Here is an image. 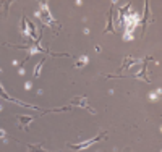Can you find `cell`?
Segmentation results:
<instances>
[{
  "label": "cell",
  "mask_w": 162,
  "mask_h": 152,
  "mask_svg": "<svg viewBox=\"0 0 162 152\" xmlns=\"http://www.w3.org/2000/svg\"><path fill=\"white\" fill-rule=\"evenodd\" d=\"M149 99H152V100L157 99V94H156V92H151V94H149Z\"/></svg>",
  "instance_id": "8"
},
{
  "label": "cell",
  "mask_w": 162,
  "mask_h": 152,
  "mask_svg": "<svg viewBox=\"0 0 162 152\" xmlns=\"http://www.w3.org/2000/svg\"><path fill=\"white\" fill-rule=\"evenodd\" d=\"M36 16H39L46 24H52V23H54V18H52V15H50V11H49V7H47L46 2L41 5V10L36 11Z\"/></svg>",
  "instance_id": "2"
},
{
  "label": "cell",
  "mask_w": 162,
  "mask_h": 152,
  "mask_svg": "<svg viewBox=\"0 0 162 152\" xmlns=\"http://www.w3.org/2000/svg\"><path fill=\"white\" fill-rule=\"evenodd\" d=\"M0 110H2V105H0Z\"/></svg>",
  "instance_id": "11"
},
{
  "label": "cell",
  "mask_w": 162,
  "mask_h": 152,
  "mask_svg": "<svg viewBox=\"0 0 162 152\" xmlns=\"http://www.w3.org/2000/svg\"><path fill=\"white\" fill-rule=\"evenodd\" d=\"M0 71H2V70H0Z\"/></svg>",
  "instance_id": "12"
},
{
  "label": "cell",
  "mask_w": 162,
  "mask_h": 152,
  "mask_svg": "<svg viewBox=\"0 0 162 152\" xmlns=\"http://www.w3.org/2000/svg\"><path fill=\"white\" fill-rule=\"evenodd\" d=\"M86 63H88V57H86V55H83L81 59L78 60V67H83V65H86Z\"/></svg>",
  "instance_id": "4"
},
{
  "label": "cell",
  "mask_w": 162,
  "mask_h": 152,
  "mask_svg": "<svg viewBox=\"0 0 162 152\" xmlns=\"http://www.w3.org/2000/svg\"><path fill=\"white\" fill-rule=\"evenodd\" d=\"M41 67H42V63L36 67V70H34V76H39V73H41Z\"/></svg>",
  "instance_id": "5"
},
{
  "label": "cell",
  "mask_w": 162,
  "mask_h": 152,
  "mask_svg": "<svg viewBox=\"0 0 162 152\" xmlns=\"http://www.w3.org/2000/svg\"><path fill=\"white\" fill-rule=\"evenodd\" d=\"M96 141H99V137H96V139H91V141H86V142H81V144H75V146H73V149H84V147L91 146V144H93V142H96Z\"/></svg>",
  "instance_id": "3"
},
{
  "label": "cell",
  "mask_w": 162,
  "mask_h": 152,
  "mask_svg": "<svg viewBox=\"0 0 162 152\" xmlns=\"http://www.w3.org/2000/svg\"><path fill=\"white\" fill-rule=\"evenodd\" d=\"M31 86H33V84H31V83H29V81H28V83H26V84H24V88H26V89H31Z\"/></svg>",
  "instance_id": "9"
},
{
  "label": "cell",
  "mask_w": 162,
  "mask_h": 152,
  "mask_svg": "<svg viewBox=\"0 0 162 152\" xmlns=\"http://www.w3.org/2000/svg\"><path fill=\"white\" fill-rule=\"evenodd\" d=\"M31 120H33V118H31V117H26V118H24V117H23V118H21V121H23V123H29V121H31Z\"/></svg>",
  "instance_id": "7"
},
{
  "label": "cell",
  "mask_w": 162,
  "mask_h": 152,
  "mask_svg": "<svg viewBox=\"0 0 162 152\" xmlns=\"http://www.w3.org/2000/svg\"><path fill=\"white\" fill-rule=\"evenodd\" d=\"M0 137H5V131H3V129H0Z\"/></svg>",
  "instance_id": "10"
},
{
  "label": "cell",
  "mask_w": 162,
  "mask_h": 152,
  "mask_svg": "<svg viewBox=\"0 0 162 152\" xmlns=\"http://www.w3.org/2000/svg\"><path fill=\"white\" fill-rule=\"evenodd\" d=\"M37 52H39V49H37V47H31V50H29V54H31V55L37 54Z\"/></svg>",
  "instance_id": "6"
},
{
  "label": "cell",
  "mask_w": 162,
  "mask_h": 152,
  "mask_svg": "<svg viewBox=\"0 0 162 152\" xmlns=\"http://www.w3.org/2000/svg\"><path fill=\"white\" fill-rule=\"evenodd\" d=\"M123 21H125V28H126V29H125L123 39H125V41H131V39H133L131 33H133V29H135L136 24H138L139 15H138V13H128V15H125Z\"/></svg>",
  "instance_id": "1"
}]
</instances>
